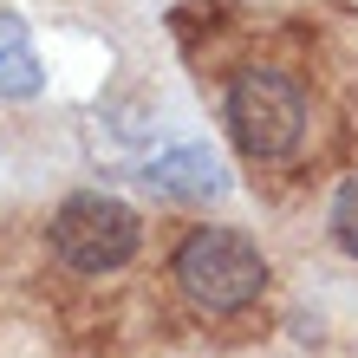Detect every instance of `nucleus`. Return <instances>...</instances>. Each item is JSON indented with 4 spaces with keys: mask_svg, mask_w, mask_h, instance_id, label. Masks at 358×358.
Returning a JSON list of instances; mask_svg holds the SVG:
<instances>
[{
    "mask_svg": "<svg viewBox=\"0 0 358 358\" xmlns=\"http://www.w3.org/2000/svg\"><path fill=\"white\" fill-rule=\"evenodd\" d=\"M170 273L202 313H241L267 293V255L241 228H189L170 255Z\"/></svg>",
    "mask_w": 358,
    "mask_h": 358,
    "instance_id": "nucleus-1",
    "label": "nucleus"
},
{
    "mask_svg": "<svg viewBox=\"0 0 358 358\" xmlns=\"http://www.w3.org/2000/svg\"><path fill=\"white\" fill-rule=\"evenodd\" d=\"M222 124H228V137H235L241 157L280 163V157L300 150V137H306V92L293 85V72H280V66H248V72H235V85L222 98Z\"/></svg>",
    "mask_w": 358,
    "mask_h": 358,
    "instance_id": "nucleus-2",
    "label": "nucleus"
},
{
    "mask_svg": "<svg viewBox=\"0 0 358 358\" xmlns=\"http://www.w3.org/2000/svg\"><path fill=\"white\" fill-rule=\"evenodd\" d=\"M137 248H143V215L131 202L98 196V189L59 202V215H52V255L66 261L72 273H117Z\"/></svg>",
    "mask_w": 358,
    "mask_h": 358,
    "instance_id": "nucleus-3",
    "label": "nucleus"
},
{
    "mask_svg": "<svg viewBox=\"0 0 358 358\" xmlns=\"http://www.w3.org/2000/svg\"><path fill=\"white\" fill-rule=\"evenodd\" d=\"M143 189L163 196V202H215L228 189V170H222V157L208 150V143H176V150L150 157Z\"/></svg>",
    "mask_w": 358,
    "mask_h": 358,
    "instance_id": "nucleus-4",
    "label": "nucleus"
},
{
    "mask_svg": "<svg viewBox=\"0 0 358 358\" xmlns=\"http://www.w3.org/2000/svg\"><path fill=\"white\" fill-rule=\"evenodd\" d=\"M46 85V66H39V46L27 33V20L20 13H0V98H39Z\"/></svg>",
    "mask_w": 358,
    "mask_h": 358,
    "instance_id": "nucleus-5",
    "label": "nucleus"
},
{
    "mask_svg": "<svg viewBox=\"0 0 358 358\" xmlns=\"http://www.w3.org/2000/svg\"><path fill=\"white\" fill-rule=\"evenodd\" d=\"M326 222H332V241H339L345 255L358 261V176L339 182V196H332V215H326Z\"/></svg>",
    "mask_w": 358,
    "mask_h": 358,
    "instance_id": "nucleus-6",
    "label": "nucleus"
}]
</instances>
